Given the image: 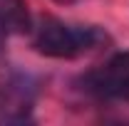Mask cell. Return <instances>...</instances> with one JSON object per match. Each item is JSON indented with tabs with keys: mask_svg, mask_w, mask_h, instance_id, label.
<instances>
[{
	"mask_svg": "<svg viewBox=\"0 0 129 126\" xmlns=\"http://www.w3.org/2000/svg\"><path fill=\"white\" fill-rule=\"evenodd\" d=\"M107 42L104 30L97 25H72L62 20H45L35 30V49L55 59H75Z\"/></svg>",
	"mask_w": 129,
	"mask_h": 126,
	"instance_id": "obj_1",
	"label": "cell"
},
{
	"mask_svg": "<svg viewBox=\"0 0 129 126\" xmlns=\"http://www.w3.org/2000/svg\"><path fill=\"white\" fill-rule=\"evenodd\" d=\"M82 89L97 99L129 101V52H117L97 69L80 79Z\"/></svg>",
	"mask_w": 129,
	"mask_h": 126,
	"instance_id": "obj_2",
	"label": "cell"
},
{
	"mask_svg": "<svg viewBox=\"0 0 129 126\" xmlns=\"http://www.w3.org/2000/svg\"><path fill=\"white\" fill-rule=\"evenodd\" d=\"M40 94L37 79L25 72H13L0 84V124H25Z\"/></svg>",
	"mask_w": 129,
	"mask_h": 126,
	"instance_id": "obj_3",
	"label": "cell"
},
{
	"mask_svg": "<svg viewBox=\"0 0 129 126\" xmlns=\"http://www.w3.org/2000/svg\"><path fill=\"white\" fill-rule=\"evenodd\" d=\"M30 25V13L25 0H0V32L3 35H22Z\"/></svg>",
	"mask_w": 129,
	"mask_h": 126,
	"instance_id": "obj_4",
	"label": "cell"
},
{
	"mask_svg": "<svg viewBox=\"0 0 129 126\" xmlns=\"http://www.w3.org/2000/svg\"><path fill=\"white\" fill-rule=\"evenodd\" d=\"M57 5H72V3H82V0H55Z\"/></svg>",
	"mask_w": 129,
	"mask_h": 126,
	"instance_id": "obj_5",
	"label": "cell"
}]
</instances>
